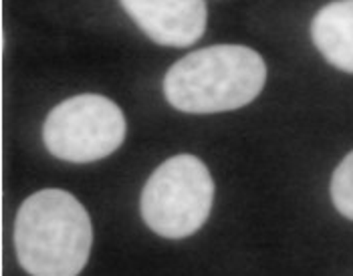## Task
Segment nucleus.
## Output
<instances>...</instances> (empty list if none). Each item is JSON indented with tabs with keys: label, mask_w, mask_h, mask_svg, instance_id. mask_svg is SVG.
Segmentation results:
<instances>
[{
	"label": "nucleus",
	"mask_w": 353,
	"mask_h": 276,
	"mask_svg": "<svg viewBox=\"0 0 353 276\" xmlns=\"http://www.w3.org/2000/svg\"><path fill=\"white\" fill-rule=\"evenodd\" d=\"M93 244L87 210L73 193L41 190L28 195L14 220V248L30 276H77Z\"/></svg>",
	"instance_id": "obj_1"
},
{
	"label": "nucleus",
	"mask_w": 353,
	"mask_h": 276,
	"mask_svg": "<svg viewBox=\"0 0 353 276\" xmlns=\"http://www.w3.org/2000/svg\"><path fill=\"white\" fill-rule=\"evenodd\" d=\"M267 81V65L254 49L218 45L190 53L170 67L163 93L184 113L241 109L254 101Z\"/></svg>",
	"instance_id": "obj_2"
},
{
	"label": "nucleus",
	"mask_w": 353,
	"mask_h": 276,
	"mask_svg": "<svg viewBox=\"0 0 353 276\" xmlns=\"http://www.w3.org/2000/svg\"><path fill=\"white\" fill-rule=\"evenodd\" d=\"M214 202V182L196 156H174L158 167L141 192V218L163 238L180 240L198 232Z\"/></svg>",
	"instance_id": "obj_3"
},
{
	"label": "nucleus",
	"mask_w": 353,
	"mask_h": 276,
	"mask_svg": "<svg viewBox=\"0 0 353 276\" xmlns=\"http://www.w3.org/2000/svg\"><path fill=\"white\" fill-rule=\"evenodd\" d=\"M125 117L103 95H77L59 103L45 119L43 141L54 158L91 164L111 156L125 139Z\"/></svg>",
	"instance_id": "obj_4"
},
{
	"label": "nucleus",
	"mask_w": 353,
	"mask_h": 276,
	"mask_svg": "<svg viewBox=\"0 0 353 276\" xmlns=\"http://www.w3.org/2000/svg\"><path fill=\"white\" fill-rule=\"evenodd\" d=\"M121 6L154 43L190 47L206 30L204 0H121Z\"/></svg>",
	"instance_id": "obj_5"
},
{
	"label": "nucleus",
	"mask_w": 353,
	"mask_h": 276,
	"mask_svg": "<svg viewBox=\"0 0 353 276\" xmlns=\"http://www.w3.org/2000/svg\"><path fill=\"white\" fill-rule=\"evenodd\" d=\"M311 36L335 69L353 73V0L325 4L311 23Z\"/></svg>",
	"instance_id": "obj_6"
},
{
	"label": "nucleus",
	"mask_w": 353,
	"mask_h": 276,
	"mask_svg": "<svg viewBox=\"0 0 353 276\" xmlns=\"http://www.w3.org/2000/svg\"><path fill=\"white\" fill-rule=\"evenodd\" d=\"M331 200L339 214L353 220V151L337 166L331 178Z\"/></svg>",
	"instance_id": "obj_7"
}]
</instances>
